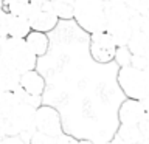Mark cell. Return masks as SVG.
I'll use <instances>...</instances> for the list:
<instances>
[{
  "mask_svg": "<svg viewBox=\"0 0 149 144\" xmlns=\"http://www.w3.org/2000/svg\"><path fill=\"white\" fill-rule=\"evenodd\" d=\"M20 82V73L0 59V90L14 91Z\"/></svg>",
  "mask_w": 149,
  "mask_h": 144,
  "instance_id": "4fadbf2b",
  "label": "cell"
},
{
  "mask_svg": "<svg viewBox=\"0 0 149 144\" xmlns=\"http://www.w3.org/2000/svg\"><path fill=\"white\" fill-rule=\"evenodd\" d=\"M144 113H146V110H144L141 101L126 98L118 109L120 132H126V133L138 132V123L141 121Z\"/></svg>",
  "mask_w": 149,
  "mask_h": 144,
  "instance_id": "ba28073f",
  "label": "cell"
},
{
  "mask_svg": "<svg viewBox=\"0 0 149 144\" xmlns=\"http://www.w3.org/2000/svg\"><path fill=\"white\" fill-rule=\"evenodd\" d=\"M106 26L104 30L113 37L116 45H126L132 34V11L126 6L123 0L104 2Z\"/></svg>",
  "mask_w": 149,
  "mask_h": 144,
  "instance_id": "6da1fadb",
  "label": "cell"
},
{
  "mask_svg": "<svg viewBox=\"0 0 149 144\" xmlns=\"http://www.w3.org/2000/svg\"><path fill=\"white\" fill-rule=\"evenodd\" d=\"M116 42L113 40L109 33L106 30L90 33V39H88V53L90 57L96 64H109L113 60L115 50H116Z\"/></svg>",
  "mask_w": 149,
  "mask_h": 144,
  "instance_id": "52a82bcc",
  "label": "cell"
},
{
  "mask_svg": "<svg viewBox=\"0 0 149 144\" xmlns=\"http://www.w3.org/2000/svg\"><path fill=\"white\" fill-rule=\"evenodd\" d=\"M73 20L86 33L102 31L106 26V9L102 0H73Z\"/></svg>",
  "mask_w": 149,
  "mask_h": 144,
  "instance_id": "277c9868",
  "label": "cell"
},
{
  "mask_svg": "<svg viewBox=\"0 0 149 144\" xmlns=\"http://www.w3.org/2000/svg\"><path fill=\"white\" fill-rule=\"evenodd\" d=\"M3 6V0H0V8H2Z\"/></svg>",
  "mask_w": 149,
  "mask_h": 144,
  "instance_id": "d4e9b609",
  "label": "cell"
},
{
  "mask_svg": "<svg viewBox=\"0 0 149 144\" xmlns=\"http://www.w3.org/2000/svg\"><path fill=\"white\" fill-rule=\"evenodd\" d=\"M6 23H8V12L0 8V37L6 36Z\"/></svg>",
  "mask_w": 149,
  "mask_h": 144,
  "instance_id": "7402d4cb",
  "label": "cell"
},
{
  "mask_svg": "<svg viewBox=\"0 0 149 144\" xmlns=\"http://www.w3.org/2000/svg\"><path fill=\"white\" fill-rule=\"evenodd\" d=\"M34 119L36 107L25 102H17L13 110L5 116L6 136H19L22 141H30L33 133L36 132Z\"/></svg>",
  "mask_w": 149,
  "mask_h": 144,
  "instance_id": "5b68a950",
  "label": "cell"
},
{
  "mask_svg": "<svg viewBox=\"0 0 149 144\" xmlns=\"http://www.w3.org/2000/svg\"><path fill=\"white\" fill-rule=\"evenodd\" d=\"M8 14L19 17H25L28 19L33 11V5L30 3V0H3V6H2Z\"/></svg>",
  "mask_w": 149,
  "mask_h": 144,
  "instance_id": "9a60e30c",
  "label": "cell"
},
{
  "mask_svg": "<svg viewBox=\"0 0 149 144\" xmlns=\"http://www.w3.org/2000/svg\"><path fill=\"white\" fill-rule=\"evenodd\" d=\"M116 82L126 98L140 101L149 91V70L134 67L130 64L120 65Z\"/></svg>",
  "mask_w": 149,
  "mask_h": 144,
  "instance_id": "8992f818",
  "label": "cell"
},
{
  "mask_svg": "<svg viewBox=\"0 0 149 144\" xmlns=\"http://www.w3.org/2000/svg\"><path fill=\"white\" fill-rule=\"evenodd\" d=\"M19 87L22 90H25L26 93H30V95L42 96L44 95V90H45V79L36 68H33V70L20 73Z\"/></svg>",
  "mask_w": 149,
  "mask_h": 144,
  "instance_id": "30bf717a",
  "label": "cell"
},
{
  "mask_svg": "<svg viewBox=\"0 0 149 144\" xmlns=\"http://www.w3.org/2000/svg\"><path fill=\"white\" fill-rule=\"evenodd\" d=\"M47 8L53 11L59 20H70L73 17V0H54Z\"/></svg>",
  "mask_w": 149,
  "mask_h": 144,
  "instance_id": "2e32d148",
  "label": "cell"
},
{
  "mask_svg": "<svg viewBox=\"0 0 149 144\" xmlns=\"http://www.w3.org/2000/svg\"><path fill=\"white\" fill-rule=\"evenodd\" d=\"M30 31H31V26H30L28 19L8 14L6 36H11V37H25Z\"/></svg>",
  "mask_w": 149,
  "mask_h": 144,
  "instance_id": "5bb4252c",
  "label": "cell"
},
{
  "mask_svg": "<svg viewBox=\"0 0 149 144\" xmlns=\"http://www.w3.org/2000/svg\"><path fill=\"white\" fill-rule=\"evenodd\" d=\"M130 56L132 53L129 51V48L126 45H118L115 50V56H113V60L118 65H127L130 64Z\"/></svg>",
  "mask_w": 149,
  "mask_h": 144,
  "instance_id": "ac0fdd59",
  "label": "cell"
},
{
  "mask_svg": "<svg viewBox=\"0 0 149 144\" xmlns=\"http://www.w3.org/2000/svg\"><path fill=\"white\" fill-rule=\"evenodd\" d=\"M141 101V104H143V107H144V110H149V91L144 95V98L143 99H140Z\"/></svg>",
  "mask_w": 149,
  "mask_h": 144,
  "instance_id": "cb8c5ba5",
  "label": "cell"
},
{
  "mask_svg": "<svg viewBox=\"0 0 149 144\" xmlns=\"http://www.w3.org/2000/svg\"><path fill=\"white\" fill-rule=\"evenodd\" d=\"M0 48H2V37H0Z\"/></svg>",
  "mask_w": 149,
  "mask_h": 144,
  "instance_id": "484cf974",
  "label": "cell"
},
{
  "mask_svg": "<svg viewBox=\"0 0 149 144\" xmlns=\"http://www.w3.org/2000/svg\"><path fill=\"white\" fill-rule=\"evenodd\" d=\"M19 102L17 96L14 95V91L8 90H0V116H6L9 111L13 110V107Z\"/></svg>",
  "mask_w": 149,
  "mask_h": 144,
  "instance_id": "e0dca14e",
  "label": "cell"
},
{
  "mask_svg": "<svg viewBox=\"0 0 149 144\" xmlns=\"http://www.w3.org/2000/svg\"><path fill=\"white\" fill-rule=\"evenodd\" d=\"M0 59L3 62H6L9 67L16 68L19 73L36 68L37 60H39V57L28 46L25 37H11V36L2 37Z\"/></svg>",
  "mask_w": 149,
  "mask_h": 144,
  "instance_id": "7a4b0ae2",
  "label": "cell"
},
{
  "mask_svg": "<svg viewBox=\"0 0 149 144\" xmlns=\"http://www.w3.org/2000/svg\"><path fill=\"white\" fill-rule=\"evenodd\" d=\"M31 30H37V31H44V33H51L58 26L59 23V17L56 16L53 11H50L48 8H34L28 17Z\"/></svg>",
  "mask_w": 149,
  "mask_h": 144,
  "instance_id": "9c48e42d",
  "label": "cell"
},
{
  "mask_svg": "<svg viewBox=\"0 0 149 144\" xmlns=\"http://www.w3.org/2000/svg\"><path fill=\"white\" fill-rule=\"evenodd\" d=\"M36 132L33 133L30 141L31 143H59L61 135H64L62 119L58 109L51 105L40 104L36 109V119H34Z\"/></svg>",
  "mask_w": 149,
  "mask_h": 144,
  "instance_id": "3957f363",
  "label": "cell"
},
{
  "mask_svg": "<svg viewBox=\"0 0 149 144\" xmlns=\"http://www.w3.org/2000/svg\"><path fill=\"white\" fill-rule=\"evenodd\" d=\"M132 12H137V14H143L149 11V0H123Z\"/></svg>",
  "mask_w": 149,
  "mask_h": 144,
  "instance_id": "d6986e66",
  "label": "cell"
},
{
  "mask_svg": "<svg viewBox=\"0 0 149 144\" xmlns=\"http://www.w3.org/2000/svg\"><path fill=\"white\" fill-rule=\"evenodd\" d=\"M138 132L140 136H141V141L149 143V110H146L141 121L138 123Z\"/></svg>",
  "mask_w": 149,
  "mask_h": 144,
  "instance_id": "ffe728a7",
  "label": "cell"
},
{
  "mask_svg": "<svg viewBox=\"0 0 149 144\" xmlns=\"http://www.w3.org/2000/svg\"><path fill=\"white\" fill-rule=\"evenodd\" d=\"M6 138V127H5V118L0 116V141Z\"/></svg>",
  "mask_w": 149,
  "mask_h": 144,
  "instance_id": "603a6c76",
  "label": "cell"
},
{
  "mask_svg": "<svg viewBox=\"0 0 149 144\" xmlns=\"http://www.w3.org/2000/svg\"><path fill=\"white\" fill-rule=\"evenodd\" d=\"M25 40H26L28 46L31 48V51L37 56V57H42V56H45L47 53H48V48H50V36H48V33L31 30L25 36Z\"/></svg>",
  "mask_w": 149,
  "mask_h": 144,
  "instance_id": "8fae6325",
  "label": "cell"
},
{
  "mask_svg": "<svg viewBox=\"0 0 149 144\" xmlns=\"http://www.w3.org/2000/svg\"><path fill=\"white\" fill-rule=\"evenodd\" d=\"M126 46L132 54H140L149 57V33L143 30H134Z\"/></svg>",
  "mask_w": 149,
  "mask_h": 144,
  "instance_id": "7c38bea8",
  "label": "cell"
},
{
  "mask_svg": "<svg viewBox=\"0 0 149 144\" xmlns=\"http://www.w3.org/2000/svg\"><path fill=\"white\" fill-rule=\"evenodd\" d=\"M130 65L138 67V68L149 70V57H146V56H140V54H132L130 56Z\"/></svg>",
  "mask_w": 149,
  "mask_h": 144,
  "instance_id": "44dd1931",
  "label": "cell"
}]
</instances>
